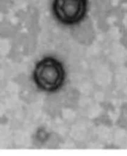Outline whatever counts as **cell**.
Masks as SVG:
<instances>
[{
  "label": "cell",
  "mask_w": 127,
  "mask_h": 156,
  "mask_svg": "<svg viewBox=\"0 0 127 156\" xmlns=\"http://www.w3.org/2000/svg\"><path fill=\"white\" fill-rule=\"evenodd\" d=\"M33 76L34 82L40 90L53 93L63 87L66 74L60 61L53 57H46L37 62Z\"/></svg>",
  "instance_id": "1"
},
{
  "label": "cell",
  "mask_w": 127,
  "mask_h": 156,
  "mask_svg": "<svg viewBox=\"0 0 127 156\" xmlns=\"http://www.w3.org/2000/svg\"><path fill=\"white\" fill-rule=\"evenodd\" d=\"M89 0H52L51 9L55 19L65 26H74L87 16Z\"/></svg>",
  "instance_id": "2"
}]
</instances>
